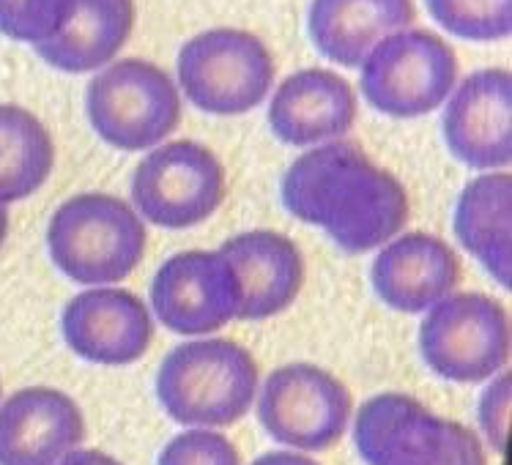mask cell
I'll return each mask as SVG.
<instances>
[{
  "label": "cell",
  "mask_w": 512,
  "mask_h": 465,
  "mask_svg": "<svg viewBox=\"0 0 512 465\" xmlns=\"http://www.w3.org/2000/svg\"><path fill=\"white\" fill-rule=\"evenodd\" d=\"M439 465H488L480 435L474 433L469 424L452 422L450 444H447V452Z\"/></svg>",
  "instance_id": "484cf974"
},
{
  "label": "cell",
  "mask_w": 512,
  "mask_h": 465,
  "mask_svg": "<svg viewBox=\"0 0 512 465\" xmlns=\"http://www.w3.org/2000/svg\"><path fill=\"white\" fill-rule=\"evenodd\" d=\"M250 465H318L313 457H307L304 452H293V449H283V452H266L255 463Z\"/></svg>",
  "instance_id": "83f0119b"
},
{
  "label": "cell",
  "mask_w": 512,
  "mask_h": 465,
  "mask_svg": "<svg viewBox=\"0 0 512 465\" xmlns=\"http://www.w3.org/2000/svg\"><path fill=\"white\" fill-rule=\"evenodd\" d=\"M239 279V321H269L299 299L304 288L302 249L277 230H244L220 247Z\"/></svg>",
  "instance_id": "e0dca14e"
},
{
  "label": "cell",
  "mask_w": 512,
  "mask_h": 465,
  "mask_svg": "<svg viewBox=\"0 0 512 465\" xmlns=\"http://www.w3.org/2000/svg\"><path fill=\"white\" fill-rule=\"evenodd\" d=\"M433 20L466 42H499L512 31V0H425Z\"/></svg>",
  "instance_id": "7402d4cb"
},
{
  "label": "cell",
  "mask_w": 512,
  "mask_h": 465,
  "mask_svg": "<svg viewBox=\"0 0 512 465\" xmlns=\"http://www.w3.org/2000/svg\"><path fill=\"white\" fill-rule=\"evenodd\" d=\"M132 28L135 0H77L66 28L33 50L44 63L61 72H99L118 58L132 36Z\"/></svg>",
  "instance_id": "ffe728a7"
},
{
  "label": "cell",
  "mask_w": 512,
  "mask_h": 465,
  "mask_svg": "<svg viewBox=\"0 0 512 465\" xmlns=\"http://www.w3.org/2000/svg\"><path fill=\"white\" fill-rule=\"evenodd\" d=\"M359 69L365 102L389 118H419L439 110L460 80L452 44L428 28L389 33Z\"/></svg>",
  "instance_id": "8992f818"
},
{
  "label": "cell",
  "mask_w": 512,
  "mask_h": 465,
  "mask_svg": "<svg viewBox=\"0 0 512 465\" xmlns=\"http://www.w3.org/2000/svg\"><path fill=\"white\" fill-rule=\"evenodd\" d=\"M370 279L387 307L419 315L458 290L460 258L444 238L433 233H400L378 249Z\"/></svg>",
  "instance_id": "9a60e30c"
},
{
  "label": "cell",
  "mask_w": 512,
  "mask_h": 465,
  "mask_svg": "<svg viewBox=\"0 0 512 465\" xmlns=\"http://www.w3.org/2000/svg\"><path fill=\"white\" fill-rule=\"evenodd\" d=\"M63 342L83 362L126 367L143 359L154 340V315L146 301L124 288L77 293L61 315Z\"/></svg>",
  "instance_id": "7c38bea8"
},
{
  "label": "cell",
  "mask_w": 512,
  "mask_h": 465,
  "mask_svg": "<svg viewBox=\"0 0 512 465\" xmlns=\"http://www.w3.org/2000/svg\"><path fill=\"white\" fill-rule=\"evenodd\" d=\"M512 178L507 170H488L460 189L452 228L471 258L493 282H512Z\"/></svg>",
  "instance_id": "d6986e66"
},
{
  "label": "cell",
  "mask_w": 512,
  "mask_h": 465,
  "mask_svg": "<svg viewBox=\"0 0 512 465\" xmlns=\"http://www.w3.org/2000/svg\"><path fill=\"white\" fill-rule=\"evenodd\" d=\"M9 236V206H0V247L6 244Z\"/></svg>",
  "instance_id": "f1b7e54d"
},
{
  "label": "cell",
  "mask_w": 512,
  "mask_h": 465,
  "mask_svg": "<svg viewBox=\"0 0 512 465\" xmlns=\"http://www.w3.org/2000/svg\"><path fill=\"white\" fill-rule=\"evenodd\" d=\"M83 441V408L61 389L25 386L0 405V465H58Z\"/></svg>",
  "instance_id": "5bb4252c"
},
{
  "label": "cell",
  "mask_w": 512,
  "mask_h": 465,
  "mask_svg": "<svg viewBox=\"0 0 512 465\" xmlns=\"http://www.w3.org/2000/svg\"><path fill=\"white\" fill-rule=\"evenodd\" d=\"M261 389L252 353L228 337H189L162 359L157 397L181 427L222 430L250 414Z\"/></svg>",
  "instance_id": "7a4b0ae2"
},
{
  "label": "cell",
  "mask_w": 512,
  "mask_h": 465,
  "mask_svg": "<svg viewBox=\"0 0 512 465\" xmlns=\"http://www.w3.org/2000/svg\"><path fill=\"white\" fill-rule=\"evenodd\" d=\"M441 132L450 154L471 170H504L512 159V77L491 66L458 80L441 104Z\"/></svg>",
  "instance_id": "8fae6325"
},
{
  "label": "cell",
  "mask_w": 512,
  "mask_h": 465,
  "mask_svg": "<svg viewBox=\"0 0 512 465\" xmlns=\"http://www.w3.org/2000/svg\"><path fill=\"white\" fill-rule=\"evenodd\" d=\"M157 465H241V455L236 444L220 430L187 427L165 444Z\"/></svg>",
  "instance_id": "cb8c5ba5"
},
{
  "label": "cell",
  "mask_w": 512,
  "mask_h": 465,
  "mask_svg": "<svg viewBox=\"0 0 512 465\" xmlns=\"http://www.w3.org/2000/svg\"><path fill=\"white\" fill-rule=\"evenodd\" d=\"M239 279L222 252L189 249L168 258L151 282V315L181 337H209L236 321Z\"/></svg>",
  "instance_id": "30bf717a"
},
{
  "label": "cell",
  "mask_w": 512,
  "mask_h": 465,
  "mask_svg": "<svg viewBox=\"0 0 512 465\" xmlns=\"http://www.w3.org/2000/svg\"><path fill=\"white\" fill-rule=\"evenodd\" d=\"M280 195L293 219L324 230L345 255L381 249L411 217L406 186L354 140L307 148L285 170Z\"/></svg>",
  "instance_id": "6da1fadb"
},
{
  "label": "cell",
  "mask_w": 512,
  "mask_h": 465,
  "mask_svg": "<svg viewBox=\"0 0 512 465\" xmlns=\"http://www.w3.org/2000/svg\"><path fill=\"white\" fill-rule=\"evenodd\" d=\"M85 113L107 145L151 151L181 124V91L154 61L115 58L88 80Z\"/></svg>",
  "instance_id": "277c9868"
},
{
  "label": "cell",
  "mask_w": 512,
  "mask_h": 465,
  "mask_svg": "<svg viewBox=\"0 0 512 465\" xmlns=\"http://www.w3.org/2000/svg\"><path fill=\"white\" fill-rule=\"evenodd\" d=\"M225 200V167L198 140H165L151 148L132 176V208L165 230L195 228Z\"/></svg>",
  "instance_id": "ba28073f"
},
{
  "label": "cell",
  "mask_w": 512,
  "mask_h": 465,
  "mask_svg": "<svg viewBox=\"0 0 512 465\" xmlns=\"http://www.w3.org/2000/svg\"><path fill=\"white\" fill-rule=\"evenodd\" d=\"M510 315L488 293H450L419 326V353L439 378L477 386L507 370Z\"/></svg>",
  "instance_id": "52a82bcc"
},
{
  "label": "cell",
  "mask_w": 512,
  "mask_h": 465,
  "mask_svg": "<svg viewBox=\"0 0 512 465\" xmlns=\"http://www.w3.org/2000/svg\"><path fill=\"white\" fill-rule=\"evenodd\" d=\"M178 88L211 115H241L269 96L274 58L261 36L244 28H211L189 36L176 58Z\"/></svg>",
  "instance_id": "5b68a950"
},
{
  "label": "cell",
  "mask_w": 512,
  "mask_h": 465,
  "mask_svg": "<svg viewBox=\"0 0 512 465\" xmlns=\"http://www.w3.org/2000/svg\"><path fill=\"white\" fill-rule=\"evenodd\" d=\"M77 0H0V33L11 42L42 44L66 28Z\"/></svg>",
  "instance_id": "603a6c76"
},
{
  "label": "cell",
  "mask_w": 512,
  "mask_h": 465,
  "mask_svg": "<svg viewBox=\"0 0 512 465\" xmlns=\"http://www.w3.org/2000/svg\"><path fill=\"white\" fill-rule=\"evenodd\" d=\"M58 465H124V463H118L113 455L99 452V449H83V446H77V449L63 457Z\"/></svg>",
  "instance_id": "4316f807"
},
{
  "label": "cell",
  "mask_w": 512,
  "mask_h": 465,
  "mask_svg": "<svg viewBox=\"0 0 512 465\" xmlns=\"http://www.w3.org/2000/svg\"><path fill=\"white\" fill-rule=\"evenodd\" d=\"M414 20V0H313L307 31L326 61L359 69L381 39L411 28Z\"/></svg>",
  "instance_id": "ac0fdd59"
},
{
  "label": "cell",
  "mask_w": 512,
  "mask_h": 465,
  "mask_svg": "<svg viewBox=\"0 0 512 465\" xmlns=\"http://www.w3.org/2000/svg\"><path fill=\"white\" fill-rule=\"evenodd\" d=\"M258 422L266 435L293 452H326L351 422L354 400L340 378L318 364H283L261 383Z\"/></svg>",
  "instance_id": "9c48e42d"
},
{
  "label": "cell",
  "mask_w": 512,
  "mask_h": 465,
  "mask_svg": "<svg viewBox=\"0 0 512 465\" xmlns=\"http://www.w3.org/2000/svg\"><path fill=\"white\" fill-rule=\"evenodd\" d=\"M148 230L132 203L110 192H80L55 208L47 249L55 269L80 285L126 279L146 255Z\"/></svg>",
  "instance_id": "3957f363"
},
{
  "label": "cell",
  "mask_w": 512,
  "mask_h": 465,
  "mask_svg": "<svg viewBox=\"0 0 512 465\" xmlns=\"http://www.w3.org/2000/svg\"><path fill=\"white\" fill-rule=\"evenodd\" d=\"M356 110V93L343 74L299 69L277 85L269 102V126L280 143L313 148L343 140L354 126Z\"/></svg>",
  "instance_id": "2e32d148"
},
{
  "label": "cell",
  "mask_w": 512,
  "mask_h": 465,
  "mask_svg": "<svg viewBox=\"0 0 512 465\" xmlns=\"http://www.w3.org/2000/svg\"><path fill=\"white\" fill-rule=\"evenodd\" d=\"M55 167L50 129L20 104L0 102V206L39 192Z\"/></svg>",
  "instance_id": "44dd1931"
},
{
  "label": "cell",
  "mask_w": 512,
  "mask_h": 465,
  "mask_svg": "<svg viewBox=\"0 0 512 465\" xmlns=\"http://www.w3.org/2000/svg\"><path fill=\"white\" fill-rule=\"evenodd\" d=\"M488 386L480 394V430L482 438L488 441L493 452L499 457L507 455L510 449V405H512V378L510 370H502L499 375H493L491 381H485Z\"/></svg>",
  "instance_id": "d4e9b609"
},
{
  "label": "cell",
  "mask_w": 512,
  "mask_h": 465,
  "mask_svg": "<svg viewBox=\"0 0 512 465\" xmlns=\"http://www.w3.org/2000/svg\"><path fill=\"white\" fill-rule=\"evenodd\" d=\"M452 419L398 392L370 397L354 419V444L365 465H439Z\"/></svg>",
  "instance_id": "4fadbf2b"
}]
</instances>
